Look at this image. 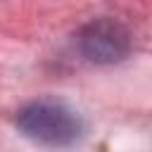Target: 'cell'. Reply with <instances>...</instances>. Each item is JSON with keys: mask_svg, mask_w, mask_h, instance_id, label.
<instances>
[{"mask_svg": "<svg viewBox=\"0 0 152 152\" xmlns=\"http://www.w3.org/2000/svg\"><path fill=\"white\" fill-rule=\"evenodd\" d=\"M17 128L33 142L71 145L83 135V119L69 104L59 100L40 97L19 109Z\"/></svg>", "mask_w": 152, "mask_h": 152, "instance_id": "obj_1", "label": "cell"}, {"mask_svg": "<svg viewBox=\"0 0 152 152\" xmlns=\"http://www.w3.org/2000/svg\"><path fill=\"white\" fill-rule=\"evenodd\" d=\"M76 45L81 55L93 64H116L128 57L133 48V38L121 21L102 17L88 21L78 31Z\"/></svg>", "mask_w": 152, "mask_h": 152, "instance_id": "obj_2", "label": "cell"}]
</instances>
